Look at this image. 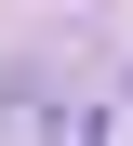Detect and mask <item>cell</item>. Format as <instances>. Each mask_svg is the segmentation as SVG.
<instances>
[{
    "label": "cell",
    "instance_id": "obj_1",
    "mask_svg": "<svg viewBox=\"0 0 133 146\" xmlns=\"http://www.w3.org/2000/svg\"><path fill=\"white\" fill-rule=\"evenodd\" d=\"M53 146H106V119H93V106H80V119H53Z\"/></svg>",
    "mask_w": 133,
    "mask_h": 146
}]
</instances>
